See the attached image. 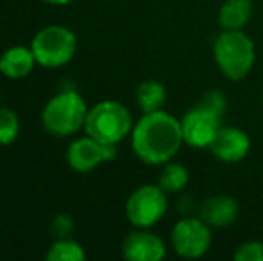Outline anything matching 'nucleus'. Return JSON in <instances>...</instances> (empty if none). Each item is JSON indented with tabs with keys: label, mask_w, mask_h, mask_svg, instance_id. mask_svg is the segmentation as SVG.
<instances>
[{
	"label": "nucleus",
	"mask_w": 263,
	"mask_h": 261,
	"mask_svg": "<svg viewBox=\"0 0 263 261\" xmlns=\"http://www.w3.org/2000/svg\"><path fill=\"white\" fill-rule=\"evenodd\" d=\"M184 143L181 120L170 113H143L131 131V147L142 163L161 167L176 157Z\"/></svg>",
	"instance_id": "nucleus-1"
},
{
	"label": "nucleus",
	"mask_w": 263,
	"mask_h": 261,
	"mask_svg": "<svg viewBox=\"0 0 263 261\" xmlns=\"http://www.w3.org/2000/svg\"><path fill=\"white\" fill-rule=\"evenodd\" d=\"M228 101L218 90L206 91L201 101L188 109L181 118L184 143L194 149L210 147L222 127V116L226 115Z\"/></svg>",
	"instance_id": "nucleus-2"
},
{
	"label": "nucleus",
	"mask_w": 263,
	"mask_h": 261,
	"mask_svg": "<svg viewBox=\"0 0 263 261\" xmlns=\"http://www.w3.org/2000/svg\"><path fill=\"white\" fill-rule=\"evenodd\" d=\"M213 59L229 81L249 75L256 61L254 42L243 31H224L213 42Z\"/></svg>",
	"instance_id": "nucleus-3"
},
{
	"label": "nucleus",
	"mask_w": 263,
	"mask_h": 261,
	"mask_svg": "<svg viewBox=\"0 0 263 261\" xmlns=\"http://www.w3.org/2000/svg\"><path fill=\"white\" fill-rule=\"evenodd\" d=\"M88 106L83 95L73 90L59 91L49 98L42 111V124L47 132L59 138L77 134L84 129L88 116Z\"/></svg>",
	"instance_id": "nucleus-4"
},
{
	"label": "nucleus",
	"mask_w": 263,
	"mask_h": 261,
	"mask_svg": "<svg viewBox=\"0 0 263 261\" xmlns=\"http://www.w3.org/2000/svg\"><path fill=\"white\" fill-rule=\"evenodd\" d=\"M135 127L131 111L118 101H101L88 109L84 132L107 145H118Z\"/></svg>",
	"instance_id": "nucleus-5"
},
{
	"label": "nucleus",
	"mask_w": 263,
	"mask_h": 261,
	"mask_svg": "<svg viewBox=\"0 0 263 261\" xmlns=\"http://www.w3.org/2000/svg\"><path fill=\"white\" fill-rule=\"evenodd\" d=\"M36 63L43 68H61L73 59L77 38L65 25H47L40 29L31 42Z\"/></svg>",
	"instance_id": "nucleus-6"
},
{
	"label": "nucleus",
	"mask_w": 263,
	"mask_h": 261,
	"mask_svg": "<svg viewBox=\"0 0 263 261\" xmlns=\"http://www.w3.org/2000/svg\"><path fill=\"white\" fill-rule=\"evenodd\" d=\"M168 193L163 192L159 185L138 186L125 202V216L131 226L138 229H151L165 216L168 208Z\"/></svg>",
	"instance_id": "nucleus-7"
},
{
	"label": "nucleus",
	"mask_w": 263,
	"mask_h": 261,
	"mask_svg": "<svg viewBox=\"0 0 263 261\" xmlns=\"http://www.w3.org/2000/svg\"><path fill=\"white\" fill-rule=\"evenodd\" d=\"M211 227L201 216L181 218L170 233V244L177 256L186 259H197L204 256L211 247Z\"/></svg>",
	"instance_id": "nucleus-8"
},
{
	"label": "nucleus",
	"mask_w": 263,
	"mask_h": 261,
	"mask_svg": "<svg viewBox=\"0 0 263 261\" xmlns=\"http://www.w3.org/2000/svg\"><path fill=\"white\" fill-rule=\"evenodd\" d=\"M117 156V145H107L93 136L86 134L73 139L66 150V163L72 170L86 174V172L95 170L102 163L115 159Z\"/></svg>",
	"instance_id": "nucleus-9"
},
{
	"label": "nucleus",
	"mask_w": 263,
	"mask_h": 261,
	"mask_svg": "<svg viewBox=\"0 0 263 261\" xmlns=\"http://www.w3.org/2000/svg\"><path fill=\"white\" fill-rule=\"evenodd\" d=\"M122 256L129 261H161L166 256V247L158 234L136 227L122 242Z\"/></svg>",
	"instance_id": "nucleus-10"
},
{
	"label": "nucleus",
	"mask_w": 263,
	"mask_h": 261,
	"mask_svg": "<svg viewBox=\"0 0 263 261\" xmlns=\"http://www.w3.org/2000/svg\"><path fill=\"white\" fill-rule=\"evenodd\" d=\"M215 157L226 165L240 163L251 150V139L240 127H220L208 147Z\"/></svg>",
	"instance_id": "nucleus-11"
},
{
	"label": "nucleus",
	"mask_w": 263,
	"mask_h": 261,
	"mask_svg": "<svg viewBox=\"0 0 263 261\" xmlns=\"http://www.w3.org/2000/svg\"><path fill=\"white\" fill-rule=\"evenodd\" d=\"M238 202L229 195H211L201 204L199 216L210 227H228L238 218Z\"/></svg>",
	"instance_id": "nucleus-12"
},
{
	"label": "nucleus",
	"mask_w": 263,
	"mask_h": 261,
	"mask_svg": "<svg viewBox=\"0 0 263 261\" xmlns=\"http://www.w3.org/2000/svg\"><path fill=\"white\" fill-rule=\"evenodd\" d=\"M36 57L31 47L25 45H14L4 50L0 56V73L7 79H25L29 73L34 70Z\"/></svg>",
	"instance_id": "nucleus-13"
},
{
	"label": "nucleus",
	"mask_w": 263,
	"mask_h": 261,
	"mask_svg": "<svg viewBox=\"0 0 263 261\" xmlns=\"http://www.w3.org/2000/svg\"><path fill=\"white\" fill-rule=\"evenodd\" d=\"M253 16L251 0H226L218 9V24L224 31H242Z\"/></svg>",
	"instance_id": "nucleus-14"
},
{
	"label": "nucleus",
	"mask_w": 263,
	"mask_h": 261,
	"mask_svg": "<svg viewBox=\"0 0 263 261\" xmlns=\"http://www.w3.org/2000/svg\"><path fill=\"white\" fill-rule=\"evenodd\" d=\"M166 101V90L158 81H143L136 90V102L143 113H154L163 109Z\"/></svg>",
	"instance_id": "nucleus-15"
},
{
	"label": "nucleus",
	"mask_w": 263,
	"mask_h": 261,
	"mask_svg": "<svg viewBox=\"0 0 263 261\" xmlns=\"http://www.w3.org/2000/svg\"><path fill=\"white\" fill-rule=\"evenodd\" d=\"M188 181H190V172L184 165L176 163V161H168L163 165L161 172H159L158 185L163 192L166 193H177L181 190L186 188Z\"/></svg>",
	"instance_id": "nucleus-16"
},
{
	"label": "nucleus",
	"mask_w": 263,
	"mask_h": 261,
	"mask_svg": "<svg viewBox=\"0 0 263 261\" xmlns=\"http://www.w3.org/2000/svg\"><path fill=\"white\" fill-rule=\"evenodd\" d=\"M47 261H84V247L73 238H58L47 251Z\"/></svg>",
	"instance_id": "nucleus-17"
},
{
	"label": "nucleus",
	"mask_w": 263,
	"mask_h": 261,
	"mask_svg": "<svg viewBox=\"0 0 263 261\" xmlns=\"http://www.w3.org/2000/svg\"><path fill=\"white\" fill-rule=\"evenodd\" d=\"M20 134V118L9 108H0V145H11Z\"/></svg>",
	"instance_id": "nucleus-18"
},
{
	"label": "nucleus",
	"mask_w": 263,
	"mask_h": 261,
	"mask_svg": "<svg viewBox=\"0 0 263 261\" xmlns=\"http://www.w3.org/2000/svg\"><path fill=\"white\" fill-rule=\"evenodd\" d=\"M233 258L236 261H263V242L260 240L243 242L235 251Z\"/></svg>",
	"instance_id": "nucleus-19"
},
{
	"label": "nucleus",
	"mask_w": 263,
	"mask_h": 261,
	"mask_svg": "<svg viewBox=\"0 0 263 261\" xmlns=\"http://www.w3.org/2000/svg\"><path fill=\"white\" fill-rule=\"evenodd\" d=\"M54 233L58 234V238H68L70 233L73 231V222L68 215H59L54 218Z\"/></svg>",
	"instance_id": "nucleus-20"
},
{
	"label": "nucleus",
	"mask_w": 263,
	"mask_h": 261,
	"mask_svg": "<svg viewBox=\"0 0 263 261\" xmlns=\"http://www.w3.org/2000/svg\"><path fill=\"white\" fill-rule=\"evenodd\" d=\"M47 4H52V6H68V4L76 2V0H43Z\"/></svg>",
	"instance_id": "nucleus-21"
}]
</instances>
